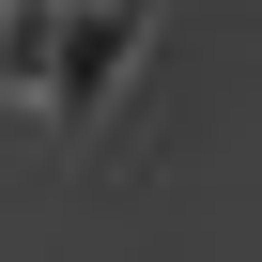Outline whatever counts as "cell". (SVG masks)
<instances>
[{
  "mask_svg": "<svg viewBox=\"0 0 262 262\" xmlns=\"http://www.w3.org/2000/svg\"><path fill=\"white\" fill-rule=\"evenodd\" d=\"M155 47V0H62V62H47V123H93Z\"/></svg>",
  "mask_w": 262,
  "mask_h": 262,
  "instance_id": "1",
  "label": "cell"
},
{
  "mask_svg": "<svg viewBox=\"0 0 262 262\" xmlns=\"http://www.w3.org/2000/svg\"><path fill=\"white\" fill-rule=\"evenodd\" d=\"M47 62H62V0H0V108L47 123Z\"/></svg>",
  "mask_w": 262,
  "mask_h": 262,
  "instance_id": "2",
  "label": "cell"
}]
</instances>
